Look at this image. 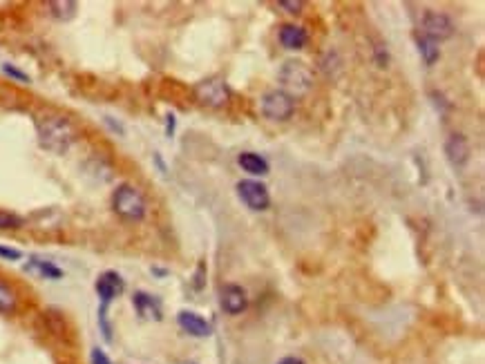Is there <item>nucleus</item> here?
<instances>
[{"label": "nucleus", "mask_w": 485, "mask_h": 364, "mask_svg": "<svg viewBox=\"0 0 485 364\" xmlns=\"http://www.w3.org/2000/svg\"><path fill=\"white\" fill-rule=\"evenodd\" d=\"M38 130V144L40 148L49 150L54 155H63L69 150V146L76 141V130L69 123V119L58 116V114H49L38 119L36 123Z\"/></svg>", "instance_id": "1"}, {"label": "nucleus", "mask_w": 485, "mask_h": 364, "mask_svg": "<svg viewBox=\"0 0 485 364\" xmlns=\"http://www.w3.org/2000/svg\"><path fill=\"white\" fill-rule=\"evenodd\" d=\"M112 210L126 221H141L146 217L148 204L139 188L130 184H121L112 195Z\"/></svg>", "instance_id": "2"}, {"label": "nucleus", "mask_w": 485, "mask_h": 364, "mask_svg": "<svg viewBox=\"0 0 485 364\" xmlns=\"http://www.w3.org/2000/svg\"><path fill=\"white\" fill-rule=\"evenodd\" d=\"M280 83L284 85V92L287 94H307L311 85H313V72L307 63L302 60H287L284 65L280 69Z\"/></svg>", "instance_id": "3"}, {"label": "nucleus", "mask_w": 485, "mask_h": 364, "mask_svg": "<svg viewBox=\"0 0 485 364\" xmlns=\"http://www.w3.org/2000/svg\"><path fill=\"white\" fill-rule=\"evenodd\" d=\"M195 96L201 105H206L210 110H219L228 105L230 101V87L226 85L224 78H206L201 83L195 85Z\"/></svg>", "instance_id": "4"}, {"label": "nucleus", "mask_w": 485, "mask_h": 364, "mask_svg": "<svg viewBox=\"0 0 485 364\" xmlns=\"http://www.w3.org/2000/svg\"><path fill=\"white\" fill-rule=\"evenodd\" d=\"M296 112V101L284 89H271L262 96V114L269 121H289Z\"/></svg>", "instance_id": "5"}, {"label": "nucleus", "mask_w": 485, "mask_h": 364, "mask_svg": "<svg viewBox=\"0 0 485 364\" xmlns=\"http://www.w3.org/2000/svg\"><path fill=\"white\" fill-rule=\"evenodd\" d=\"M237 197L241 199V204L246 208L262 212V210H269L271 206V195H269V188L262 184V181L255 179H244L237 184Z\"/></svg>", "instance_id": "6"}, {"label": "nucleus", "mask_w": 485, "mask_h": 364, "mask_svg": "<svg viewBox=\"0 0 485 364\" xmlns=\"http://www.w3.org/2000/svg\"><path fill=\"white\" fill-rule=\"evenodd\" d=\"M423 32H425V38L439 43V40H448L454 34V23L448 14L441 12H427L423 16Z\"/></svg>", "instance_id": "7"}, {"label": "nucleus", "mask_w": 485, "mask_h": 364, "mask_svg": "<svg viewBox=\"0 0 485 364\" xmlns=\"http://www.w3.org/2000/svg\"><path fill=\"white\" fill-rule=\"evenodd\" d=\"M124 288H126V281L117 270L101 272L99 279H96V295L101 297V304H105V306L112 300H117L121 293H124Z\"/></svg>", "instance_id": "8"}, {"label": "nucleus", "mask_w": 485, "mask_h": 364, "mask_svg": "<svg viewBox=\"0 0 485 364\" xmlns=\"http://www.w3.org/2000/svg\"><path fill=\"white\" fill-rule=\"evenodd\" d=\"M219 304L228 315H239L241 311L248 306V297L241 286L237 284H226L219 291Z\"/></svg>", "instance_id": "9"}, {"label": "nucleus", "mask_w": 485, "mask_h": 364, "mask_svg": "<svg viewBox=\"0 0 485 364\" xmlns=\"http://www.w3.org/2000/svg\"><path fill=\"white\" fill-rule=\"evenodd\" d=\"M445 155H448L452 166H457V168L466 166L468 159H470V144H468V139L463 137V135H452L448 139V144H445Z\"/></svg>", "instance_id": "10"}, {"label": "nucleus", "mask_w": 485, "mask_h": 364, "mask_svg": "<svg viewBox=\"0 0 485 364\" xmlns=\"http://www.w3.org/2000/svg\"><path fill=\"white\" fill-rule=\"evenodd\" d=\"M177 322H179V327L188 333V336H195V338L210 336V324L193 311H181L177 315Z\"/></svg>", "instance_id": "11"}, {"label": "nucleus", "mask_w": 485, "mask_h": 364, "mask_svg": "<svg viewBox=\"0 0 485 364\" xmlns=\"http://www.w3.org/2000/svg\"><path fill=\"white\" fill-rule=\"evenodd\" d=\"M133 304H135V309H137V313H139L141 318H146V320H161V304H159V300L153 297V295H148V293H144V291L135 293Z\"/></svg>", "instance_id": "12"}, {"label": "nucleus", "mask_w": 485, "mask_h": 364, "mask_svg": "<svg viewBox=\"0 0 485 364\" xmlns=\"http://www.w3.org/2000/svg\"><path fill=\"white\" fill-rule=\"evenodd\" d=\"M237 164H239L241 170H244V173H248L253 177H264V175H269V170H271L269 161L262 155H257V153H241L237 157Z\"/></svg>", "instance_id": "13"}, {"label": "nucleus", "mask_w": 485, "mask_h": 364, "mask_svg": "<svg viewBox=\"0 0 485 364\" xmlns=\"http://www.w3.org/2000/svg\"><path fill=\"white\" fill-rule=\"evenodd\" d=\"M307 40H309V36H307V32L300 25H291V23L282 25V29H280V43L284 45L287 49H302V47L307 45Z\"/></svg>", "instance_id": "14"}, {"label": "nucleus", "mask_w": 485, "mask_h": 364, "mask_svg": "<svg viewBox=\"0 0 485 364\" xmlns=\"http://www.w3.org/2000/svg\"><path fill=\"white\" fill-rule=\"evenodd\" d=\"M29 270H36L40 277H45V279H60L63 277V270H60L56 264H52V261H47V259H38L34 257L32 261H29Z\"/></svg>", "instance_id": "15"}, {"label": "nucleus", "mask_w": 485, "mask_h": 364, "mask_svg": "<svg viewBox=\"0 0 485 364\" xmlns=\"http://www.w3.org/2000/svg\"><path fill=\"white\" fill-rule=\"evenodd\" d=\"M18 306V297H16V291L5 284V281H0V315H9V313H14Z\"/></svg>", "instance_id": "16"}, {"label": "nucleus", "mask_w": 485, "mask_h": 364, "mask_svg": "<svg viewBox=\"0 0 485 364\" xmlns=\"http://www.w3.org/2000/svg\"><path fill=\"white\" fill-rule=\"evenodd\" d=\"M49 12H52L54 18L58 20H72L76 16V3H72V0H56V3H49Z\"/></svg>", "instance_id": "17"}, {"label": "nucleus", "mask_w": 485, "mask_h": 364, "mask_svg": "<svg viewBox=\"0 0 485 364\" xmlns=\"http://www.w3.org/2000/svg\"><path fill=\"white\" fill-rule=\"evenodd\" d=\"M418 52H420L423 60H425L427 65H434L439 60V56H441L436 43H434V40H429V38H425V36L418 38Z\"/></svg>", "instance_id": "18"}, {"label": "nucleus", "mask_w": 485, "mask_h": 364, "mask_svg": "<svg viewBox=\"0 0 485 364\" xmlns=\"http://www.w3.org/2000/svg\"><path fill=\"white\" fill-rule=\"evenodd\" d=\"M20 226H23V217H18L9 210H0V230H14Z\"/></svg>", "instance_id": "19"}, {"label": "nucleus", "mask_w": 485, "mask_h": 364, "mask_svg": "<svg viewBox=\"0 0 485 364\" xmlns=\"http://www.w3.org/2000/svg\"><path fill=\"white\" fill-rule=\"evenodd\" d=\"M3 74H7L9 78H14V80H18V83H32V78H29L23 69H18L16 65H12V63H5L3 65Z\"/></svg>", "instance_id": "20"}, {"label": "nucleus", "mask_w": 485, "mask_h": 364, "mask_svg": "<svg viewBox=\"0 0 485 364\" xmlns=\"http://www.w3.org/2000/svg\"><path fill=\"white\" fill-rule=\"evenodd\" d=\"M0 257L7 261H18V259H23V252L16 248H9V246H0Z\"/></svg>", "instance_id": "21"}, {"label": "nucleus", "mask_w": 485, "mask_h": 364, "mask_svg": "<svg viewBox=\"0 0 485 364\" xmlns=\"http://www.w3.org/2000/svg\"><path fill=\"white\" fill-rule=\"evenodd\" d=\"M280 7L289 9V14H300V9L305 7V3H302V0H296V3H291V0H280Z\"/></svg>", "instance_id": "22"}, {"label": "nucleus", "mask_w": 485, "mask_h": 364, "mask_svg": "<svg viewBox=\"0 0 485 364\" xmlns=\"http://www.w3.org/2000/svg\"><path fill=\"white\" fill-rule=\"evenodd\" d=\"M90 360H92V364H112V360H110L101 349H92V356H90Z\"/></svg>", "instance_id": "23"}, {"label": "nucleus", "mask_w": 485, "mask_h": 364, "mask_svg": "<svg viewBox=\"0 0 485 364\" xmlns=\"http://www.w3.org/2000/svg\"><path fill=\"white\" fill-rule=\"evenodd\" d=\"M166 119H168V128H166V132H168V137H173V132H175V114H168Z\"/></svg>", "instance_id": "24"}, {"label": "nucleus", "mask_w": 485, "mask_h": 364, "mask_svg": "<svg viewBox=\"0 0 485 364\" xmlns=\"http://www.w3.org/2000/svg\"><path fill=\"white\" fill-rule=\"evenodd\" d=\"M278 364H305L300 358H284V360H280Z\"/></svg>", "instance_id": "25"}]
</instances>
